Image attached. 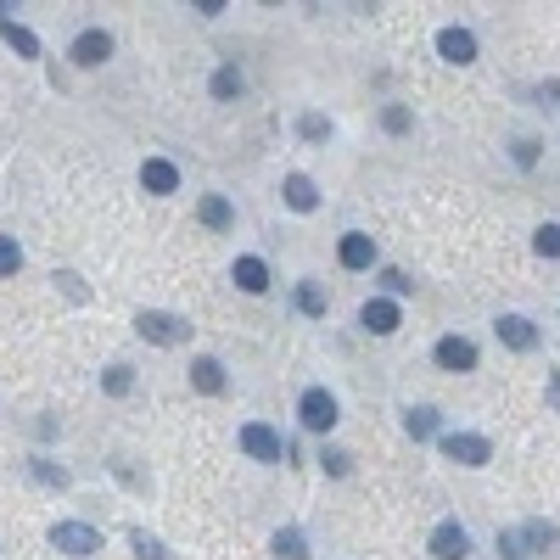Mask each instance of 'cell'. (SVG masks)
Segmentation results:
<instances>
[{
    "instance_id": "6da1fadb",
    "label": "cell",
    "mask_w": 560,
    "mask_h": 560,
    "mask_svg": "<svg viewBox=\"0 0 560 560\" xmlns=\"http://www.w3.org/2000/svg\"><path fill=\"white\" fill-rule=\"evenodd\" d=\"M555 544H560V527H555V521H527V527H510V532H499V555H504V560L555 555Z\"/></svg>"
},
{
    "instance_id": "7a4b0ae2",
    "label": "cell",
    "mask_w": 560,
    "mask_h": 560,
    "mask_svg": "<svg viewBox=\"0 0 560 560\" xmlns=\"http://www.w3.org/2000/svg\"><path fill=\"white\" fill-rule=\"evenodd\" d=\"M135 331L146 336V342H157V348H180L185 336H191V325H185L180 314H163V308H140Z\"/></svg>"
},
{
    "instance_id": "3957f363",
    "label": "cell",
    "mask_w": 560,
    "mask_h": 560,
    "mask_svg": "<svg viewBox=\"0 0 560 560\" xmlns=\"http://www.w3.org/2000/svg\"><path fill=\"white\" fill-rule=\"evenodd\" d=\"M51 549L84 560V555H96V549H101V532L90 527V521H56V527H51Z\"/></svg>"
},
{
    "instance_id": "277c9868",
    "label": "cell",
    "mask_w": 560,
    "mask_h": 560,
    "mask_svg": "<svg viewBox=\"0 0 560 560\" xmlns=\"http://www.w3.org/2000/svg\"><path fill=\"white\" fill-rule=\"evenodd\" d=\"M443 454L454 465H488L493 460V443H488V437H476V432H448L443 437Z\"/></svg>"
},
{
    "instance_id": "5b68a950",
    "label": "cell",
    "mask_w": 560,
    "mask_h": 560,
    "mask_svg": "<svg viewBox=\"0 0 560 560\" xmlns=\"http://www.w3.org/2000/svg\"><path fill=\"white\" fill-rule=\"evenodd\" d=\"M297 415H303L308 432H331V426H336V398L325 387H308L303 404H297Z\"/></svg>"
},
{
    "instance_id": "8992f818",
    "label": "cell",
    "mask_w": 560,
    "mask_h": 560,
    "mask_svg": "<svg viewBox=\"0 0 560 560\" xmlns=\"http://www.w3.org/2000/svg\"><path fill=\"white\" fill-rule=\"evenodd\" d=\"M359 325L370 336H392L398 325H404V314H398V303H392V297H370V303L359 308Z\"/></svg>"
},
{
    "instance_id": "52a82bcc",
    "label": "cell",
    "mask_w": 560,
    "mask_h": 560,
    "mask_svg": "<svg viewBox=\"0 0 560 560\" xmlns=\"http://www.w3.org/2000/svg\"><path fill=\"white\" fill-rule=\"evenodd\" d=\"M68 56L79 62V68H101V62L112 56V34H107V28H84L79 40H73Z\"/></svg>"
},
{
    "instance_id": "ba28073f",
    "label": "cell",
    "mask_w": 560,
    "mask_h": 560,
    "mask_svg": "<svg viewBox=\"0 0 560 560\" xmlns=\"http://www.w3.org/2000/svg\"><path fill=\"white\" fill-rule=\"evenodd\" d=\"M140 185L152 196H174L180 191V168L168 163V157H146V163H140Z\"/></svg>"
},
{
    "instance_id": "9c48e42d",
    "label": "cell",
    "mask_w": 560,
    "mask_h": 560,
    "mask_svg": "<svg viewBox=\"0 0 560 560\" xmlns=\"http://www.w3.org/2000/svg\"><path fill=\"white\" fill-rule=\"evenodd\" d=\"M432 359L443 364V370H454V376H460V370H476V342H465V336H443V342L432 348Z\"/></svg>"
},
{
    "instance_id": "30bf717a",
    "label": "cell",
    "mask_w": 560,
    "mask_h": 560,
    "mask_svg": "<svg viewBox=\"0 0 560 560\" xmlns=\"http://www.w3.org/2000/svg\"><path fill=\"white\" fill-rule=\"evenodd\" d=\"M432 555L437 560H465L471 555V532H465L460 521H443V527L432 532Z\"/></svg>"
},
{
    "instance_id": "8fae6325",
    "label": "cell",
    "mask_w": 560,
    "mask_h": 560,
    "mask_svg": "<svg viewBox=\"0 0 560 560\" xmlns=\"http://www.w3.org/2000/svg\"><path fill=\"white\" fill-rule=\"evenodd\" d=\"M437 51H443V62L465 68V62H476V34L471 28H443V34H437Z\"/></svg>"
},
{
    "instance_id": "7c38bea8",
    "label": "cell",
    "mask_w": 560,
    "mask_h": 560,
    "mask_svg": "<svg viewBox=\"0 0 560 560\" xmlns=\"http://www.w3.org/2000/svg\"><path fill=\"white\" fill-rule=\"evenodd\" d=\"M493 331H499L504 348H516V353H532V348H538V331H532V320H521V314H504Z\"/></svg>"
},
{
    "instance_id": "4fadbf2b",
    "label": "cell",
    "mask_w": 560,
    "mask_h": 560,
    "mask_svg": "<svg viewBox=\"0 0 560 560\" xmlns=\"http://www.w3.org/2000/svg\"><path fill=\"white\" fill-rule=\"evenodd\" d=\"M241 448H247L252 460H280V437L269 432V426H258V420H252V426H241Z\"/></svg>"
},
{
    "instance_id": "5bb4252c",
    "label": "cell",
    "mask_w": 560,
    "mask_h": 560,
    "mask_svg": "<svg viewBox=\"0 0 560 560\" xmlns=\"http://www.w3.org/2000/svg\"><path fill=\"white\" fill-rule=\"evenodd\" d=\"M336 258H342V269H370V264H376V241L353 230V236H342V247H336Z\"/></svg>"
},
{
    "instance_id": "9a60e30c",
    "label": "cell",
    "mask_w": 560,
    "mask_h": 560,
    "mask_svg": "<svg viewBox=\"0 0 560 560\" xmlns=\"http://www.w3.org/2000/svg\"><path fill=\"white\" fill-rule=\"evenodd\" d=\"M280 191H286V208H297V213H314V208H320V191H314V180H308V174H286V185H280Z\"/></svg>"
},
{
    "instance_id": "2e32d148",
    "label": "cell",
    "mask_w": 560,
    "mask_h": 560,
    "mask_svg": "<svg viewBox=\"0 0 560 560\" xmlns=\"http://www.w3.org/2000/svg\"><path fill=\"white\" fill-rule=\"evenodd\" d=\"M191 387L208 392V398H213V392H224V364L219 359H191Z\"/></svg>"
},
{
    "instance_id": "e0dca14e",
    "label": "cell",
    "mask_w": 560,
    "mask_h": 560,
    "mask_svg": "<svg viewBox=\"0 0 560 560\" xmlns=\"http://www.w3.org/2000/svg\"><path fill=\"white\" fill-rule=\"evenodd\" d=\"M0 40L12 45L17 56H28V62H34V56H40V40H34V34H28L23 23H12V17H0Z\"/></svg>"
},
{
    "instance_id": "ac0fdd59",
    "label": "cell",
    "mask_w": 560,
    "mask_h": 560,
    "mask_svg": "<svg viewBox=\"0 0 560 560\" xmlns=\"http://www.w3.org/2000/svg\"><path fill=\"white\" fill-rule=\"evenodd\" d=\"M236 286H241V292H252V297L264 292V286H269L264 258H236Z\"/></svg>"
},
{
    "instance_id": "d6986e66",
    "label": "cell",
    "mask_w": 560,
    "mask_h": 560,
    "mask_svg": "<svg viewBox=\"0 0 560 560\" xmlns=\"http://www.w3.org/2000/svg\"><path fill=\"white\" fill-rule=\"evenodd\" d=\"M196 219L208 224V230H230V219H236V213H230V202H224V196H202V202H196Z\"/></svg>"
},
{
    "instance_id": "ffe728a7",
    "label": "cell",
    "mask_w": 560,
    "mask_h": 560,
    "mask_svg": "<svg viewBox=\"0 0 560 560\" xmlns=\"http://www.w3.org/2000/svg\"><path fill=\"white\" fill-rule=\"evenodd\" d=\"M404 432L415 437V443H426V437L437 432V409H426V404H420V409H409V415H404Z\"/></svg>"
},
{
    "instance_id": "44dd1931",
    "label": "cell",
    "mask_w": 560,
    "mask_h": 560,
    "mask_svg": "<svg viewBox=\"0 0 560 560\" xmlns=\"http://www.w3.org/2000/svg\"><path fill=\"white\" fill-rule=\"evenodd\" d=\"M275 555H280V560H308V544H303V532H297V527L275 532Z\"/></svg>"
},
{
    "instance_id": "7402d4cb",
    "label": "cell",
    "mask_w": 560,
    "mask_h": 560,
    "mask_svg": "<svg viewBox=\"0 0 560 560\" xmlns=\"http://www.w3.org/2000/svg\"><path fill=\"white\" fill-rule=\"evenodd\" d=\"M101 387H107L112 398H124V392L135 387V376H129V364H107V370H101Z\"/></svg>"
},
{
    "instance_id": "603a6c76",
    "label": "cell",
    "mask_w": 560,
    "mask_h": 560,
    "mask_svg": "<svg viewBox=\"0 0 560 560\" xmlns=\"http://www.w3.org/2000/svg\"><path fill=\"white\" fill-rule=\"evenodd\" d=\"M297 308L320 320V314H325V286H314V280H303V286H297Z\"/></svg>"
},
{
    "instance_id": "cb8c5ba5",
    "label": "cell",
    "mask_w": 560,
    "mask_h": 560,
    "mask_svg": "<svg viewBox=\"0 0 560 560\" xmlns=\"http://www.w3.org/2000/svg\"><path fill=\"white\" fill-rule=\"evenodd\" d=\"M129 549H135V560H168V549L157 544L152 532H129Z\"/></svg>"
},
{
    "instance_id": "d4e9b609",
    "label": "cell",
    "mask_w": 560,
    "mask_h": 560,
    "mask_svg": "<svg viewBox=\"0 0 560 560\" xmlns=\"http://www.w3.org/2000/svg\"><path fill=\"white\" fill-rule=\"evenodd\" d=\"M28 471H34V482H45V488H68V471H62V465H51V460H34Z\"/></svg>"
},
{
    "instance_id": "484cf974",
    "label": "cell",
    "mask_w": 560,
    "mask_h": 560,
    "mask_svg": "<svg viewBox=\"0 0 560 560\" xmlns=\"http://www.w3.org/2000/svg\"><path fill=\"white\" fill-rule=\"evenodd\" d=\"M213 96H219V101L241 96V73L236 68H219V73H213Z\"/></svg>"
},
{
    "instance_id": "4316f807",
    "label": "cell",
    "mask_w": 560,
    "mask_h": 560,
    "mask_svg": "<svg viewBox=\"0 0 560 560\" xmlns=\"http://www.w3.org/2000/svg\"><path fill=\"white\" fill-rule=\"evenodd\" d=\"M532 247H538V258H560V224H544V230L532 236Z\"/></svg>"
},
{
    "instance_id": "83f0119b",
    "label": "cell",
    "mask_w": 560,
    "mask_h": 560,
    "mask_svg": "<svg viewBox=\"0 0 560 560\" xmlns=\"http://www.w3.org/2000/svg\"><path fill=\"white\" fill-rule=\"evenodd\" d=\"M23 269V247L12 236H0V275H17Z\"/></svg>"
},
{
    "instance_id": "f1b7e54d",
    "label": "cell",
    "mask_w": 560,
    "mask_h": 560,
    "mask_svg": "<svg viewBox=\"0 0 560 560\" xmlns=\"http://www.w3.org/2000/svg\"><path fill=\"white\" fill-rule=\"evenodd\" d=\"M381 286H387V292H392V297H404V292H409V286H415V280H409V275H404V269H381Z\"/></svg>"
},
{
    "instance_id": "f546056e",
    "label": "cell",
    "mask_w": 560,
    "mask_h": 560,
    "mask_svg": "<svg viewBox=\"0 0 560 560\" xmlns=\"http://www.w3.org/2000/svg\"><path fill=\"white\" fill-rule=\"evenodd\" d=\"M297 129H303V140H325V135H331V124H325L320 112H308V118H303Z\"/></svg>"
},
{
    "instance_id": "4dcf8cb0",
    "label": "cell",
    "mask_w": 560,
    "mask_h": 560,
    "mask_svg": "<svg viewBox=\"0 0 560 560\" xmlns=\"http://www.w3.org/2000/svg\"><path fill=\"white\" fill-rule=\"evenodd\" d=\"M320 460H325V471H331V476H348V471H353V465H348V454H342V448H325Z\"/></svg>"
},
{
    "instance_id": "1f68e13d",
    "label": "cell",
    "mask_w": 560,
    "mask_h": 560,
    "mask_svg": "<svg viewBox=\"0 0 560 560\" xmlns=\"http://www.w3.org/2000/svg\"><path fill=\"white\" fill-rule=\"evenodd\" d=\"M56 286H62V292H68L73 303H84V297H90V292L79 286V275H73V269H62V275H56Z\"/></svg>"
},
{
    "instance_id": "d6a6232c",
    "label": "cell",
    "mask_w": 560,
    "mask_h": 560,
    "mask_svg": "<svg viewBox=\"0 0 560 560\" xmlns=\"http://www.w3.org/2000/svg\"><path fill=\"white\" fill-rule=\"evenodd\" d=\"M516 163H521V168L538 163V140H532V135H521V140H516Z\"/></svg>"
},
{
    "instance_id": "836d02e7",
    "label": "cell",
    "mask_w": 560,
    "mask_h": 560,
    "mask_svg": "<svg viewBox=\"0 0 560 560\" xmlns=\"http://www.w3.org/2000/svg\"><path fill=\"white\" fill-rule=\"evenodd\" d=\"M381 124H387L392 135H404V129H409V112L404 107H387V112H381Z\"/></svg>"
},
{
    "instance_id": "e575fe53",
    "label": "cell",
    "mask_w": 560,
    "mask_h": 560,
    "mask_svg": "<svg viewBox=\"0 0 560 560\" xmlns=\"http://www.w3.org/2000/svg\"><path fill=\"white\" fill-rule=\"evenodd\" d=\"M549 404L560 409V376H549Z\"/></svg>"
}]
</instances>
